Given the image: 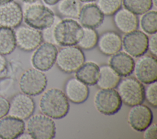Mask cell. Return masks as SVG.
I'll return each mask as SVG.
<instances>
[{"label":"cell","mask_w":157,"mask_h":139,"mask_svg":"<svg viewBox=\"0 0 157 139\" xmlns=\"http://www.w3.org/2000/svg\"><path fill=\"white\" fill-rule=\"evenodd\" d=\"M40 112L53 119L65 117L69 111V102L64 92L51 88L42 92L39 103Z\"/></svg>","instance_id":"1"},{"label":"cell","mask_w":157,"mask_h":139,"mask_svg":"<svg viewBox=\"0 0 157 139\" xmlns=\"http://www.w3.org/2000/svg\"><path fill=\"white\" fill-rule=\"evenodd\" d=\"M53 43L61 47L76 45L83 34V27L72 18L56 21L52 29Z\"/></svg>","instance_id":"2"},{"label":"cell","mask_w":157,"mask_h":139,"mask_svg":"<svg viewBox=\"0 0 157 139\" xmlns=\"http://www.w3.org/2000/svg\"><path fill=\"white\" fill-rule=\"evenodd\" d=\"M26 4L23 10V20L27 26L42 31L53 25L56 16L49 7L37 2Z\"/></svg>","instance_id":"3"},{"label":"cell","mask_w":157,"mask_h":139,"mask_svg":"<svg viewBox=\"0 0 157 139\" xmlns=\"http://www.w3.org/2000/svg\"><path fill=\"white\" fill-rule=\"evenodd\" d=\"M116 88L122 103L129 107L142 103L145 100V87L134 77L121 79Z\"/></svg>","instance_id":"4"},{"label":"cell","mask_w":157,"mask_h":139,"mask_svg":"<svg viewBox=\"0 0 157 139\" xmlns=\"http://www.w3.org/2000/svg\"><path fill=\"white\" fill-rule=\"evenodd\" d=\"M85 61L82 49L75 45L63 47L58 50L55 64L57 67L66 73H74Z\"/></svg>","instance_id":"5"},{"label":"cell","mask_w":157,"mask_h":139,"mask_svg":"<svg viewBox=\"0 0 157 139\" xmlns=\"http://www.w3.org/2000/svg\"><path fill=\"white\" fill-rule=\"evenodd\" d=\"M25 128L33 139H52L56 135L53 119L44 115H32L28 118Z\"/></svg>","instance_id":"6"},{"label":"cell","mask_w":157,"mask_h":139,"mask_svg":"<svg viewBox=\"0 0 157 139\" xmlns=\"http://www.w3.org/2000/svg\"><path fill=\"white\" fill-rule=\"evenodd\" d=\"M47 85L46 75L44 72L36 68H31L23 72L18 82L21 92L30 96H35L42 93Z\"/></svg>","instance_id":"7"},{"label":"cell","mask_w":157,"mask_h":139,"mask_svg":"<svg viewBox=\"0 0 157 139\" xmlns=\"http://www.w3.org/2000/svg\"><path fill=\"white\" fill-rule=\"evenodd\" d=\"M93 103L99 113L110 116L120 110L123 103L116 89H100L94 94Z\"/></svg>","instance_id":"8"},{"label":"cell","mask_w":157,"mask_h":139,"mask_svg":"<svg viewBox=\"0 0 157 139\" xmlns=\"http://www.w3.org/2000/svg\"><path fill=\"white\" fill-rule=\"evenodd\" d=\"M31 56V64L42 72L50 70L55 64L58 49L55 43L42 42L34 50Z\"/></svg>","instance_id":"9"},{"label":"cell","mask_w":157,"mask_h":139,"mask_svg":"<svg viewBox=\"0 0 157 139\" xmlns=\"http://www.w3.org/2000/svg\"><path fill=\"white\" fill-rule=\"evenodd\" d=\"M133 72L136 78L142 84L148 85L157 80L156 58L143 54L134 61Z\"/></svg>","instance_id":"10"},{"label":"cell","mask_w":157,"mask_h":139,"mask_svg":"<svg viewBox=\"0 0 157 139\" xmlns=\"http://www.w3.org/2000/svg\"><path fill=\"white\" fill-rule=\"evenodd\" d=\"M14 31L16 45L24 51H34L43 41L42 31L29 26L20 25Z\"/></svg>","instance_id":"11"},{"label":"cell","mask_w":157,"mask_h":139,"mask_svg":"<svg viewBox=\"0 0 157 139\" xmlns=\"http://www.w3.org/2000/svg\"><path fill=\"white\" fill-rule=\"evenodd\" d=\"M148 39L145 33L136 29L124 34L122 38V48L132 58H138L147 51Z\"/></svg>","instance_id":"12"},{"label":"cell","mask_w":157,"mask_h":139,"mask_svg":"<svg viewBox=\"0 0 157 139\" xmlns=\"http://www.w3.org/2000/svg\"><path fill=\"white\" fill-rule=\"evenodd\" d=\"M35 107L34 100L30 96L19 92L9 101L8 115L22 120L27 119L34 113Z\"/></svg>","instance_id":"13"},{"label":"cell","mask_w":157,"mask_h":139,"mask_svg":"<svg viewBox=\"0 0 157 139\" xmlns=\"http://www.w3.org/2000/svg\"><path fill=\"white\" fill-rule=\"evenodd\" d=\"M153 114L151 110L142 103L131 107L128 114V122L134 130L143 132L152 122Z\"/></svg>","instance_id":"14"},{"label":"cell","mask_w":157,"mask_h":139,"mask_svg":"<svg viewBox=\"0 0 157 139\" xmlns=\"http://www.w3.org/2000/svg\"><path fill=\"white\" fill-rule=\"evenodd\" d=\"M23 21V9L14 1L0 4V26L16 28Z\"/></svg>","instance_id":"15"},{"label":"cell","mask_w":157,"mask_h":139,"mask_svg":"<svg viewBox=\"0 0 157 139\" xmlns=\"http://www.w3.org/2000/svg\"><path fill=\"white\" fill-rule=\"evenodd\" d=\"M63 92L69 101L80 104L87 100L90 90L88 85L75 77L69 78L66 81Z\"/></svg>","instance_id":"16"},{"label":"cell","mask_w":157,"mask_h":139,"mask_svg":"<svg viewBox=\"0 0 157 139\" xmlns=\"http://www.w3.org/2000/svg\"><path fill=\"white\" fill-rule=\"evenodd\" d=\"M77 19L82 27L95 29L102 24L104 15L96 4L88 2L82 6Z\"/></svg>","instance_id":"17"},{"label":"cell","mask_w":157,"mask_h":139,"mask_svg":"<svg viewBox=\"0 0 157 139\" xmlns=\"http://www.w3.org/2000/svg\"><path fill=\"white\" fill-rule=\"evenodd\" d=\"M25 130L23 120L10 115L0 119V138H18Z\"/></svg>","instance_id":"18"},{"label":"cell","mask_w":157,"mask_h":139,"mask_svg":"<svg viewBox=\"0 0 157 139\" xmlns=\"http://www.w3.org/2000/svg\"><path fill=\"white\" fill-rule=\"evenodd\" d=\"M101 53L111 56L122 48V38L115 31H107L98 37L96 45Z\"/></svg>","instance_id":"19"},{"label":"cell","mask_w":157,"mask_h":139,"mask_svg":"<svg viewBox=\"0 0 157 139\" xmlns=\"http://www.w3.org/2000/svg\"><path fill=\"white\" fill-rule=\"evenodd\" d=\"M113 16L115 26L122 33L130 32L138 28L139 19L137 15L124 7H121Z\"/></svg>","instance_id":"20"},{"label":"cell","mask_w":157,"mask_h":139,"mask_svg":"<svg viewBox=\"0 0 157 139\" xmlns=\"http://www.w3.org/2000/svg\"><path fill=\"white\" fill-rule=\"evenodd\" d=\"M109 64L121 77H126L132 73L134 60L124 51H120L110 56Z\"/></svg>","instance_id":"21"},{"label":"cell","mask_w":157,"mask_h":139,"mask_svg":"<svg viewBox=\"0 0 157 139\" xmlns=\"http://www.w3.org/2000/svg\"><path fill=\"white\" fill-rule=\"evenodd\" d=\"M121 77L109 64L99 66V75L96 85L99 89H115Z\"/></svg>","instance_id":"22"},{"label":"cell","mask_w":157,"mask_h":139,"mask_svg":"<svg viewBox=\"0 0 157 139\" xmlns=\"http://www.w3.org/2000/svg\"><path fill=\"white\" fill-rule=\"evenodd\" d=\"M75 77L88 86L96 84L99 75V66L92 61L85 62L74 72Z\"/></svg>","instance_id":"23"},{"label":"cell","mask_w":157,"mask_h":139,"mask_svg":"<svg viewBox=\"0 0 157 139\" xmlns=\"http://www.w3.org/2000/svg\"><path fill=\"white\" fill-rule=\"evenodd\" d=\"M17 47L15 31L12 28L0 26V54L12 53Z\"/></svg>","instance_id":"24"},{"label":"cell","mask_w":157,"mask_h":139,"mask_svg":"<svg viewBox=\"0 0 157 139\" xmlns=\"http://www.w3.org/2000/svg\"><path fill=\"white\" fill-rule=\"evenodd\" d=\"M58 13L65 18H78L82 4L79 0H59L56 3Z\"/></svg>","instance_id":"25"},{"label":"cell","mask_w":157,"mask_h":139,"mask_svg":"<svg viewBox=\"0 0 157 139\" xmlns=\"http://www.w3.org/2000/svg\"><path fill=\"white\" fill-rule=\"evenodd\" d=\"M139 24L142 32L146 34H153L157 32V12L150 10L141 15Z\"/></svg>","instance_id":"26"},{"label":"cell","mask_w":157,"mask_h":139,"mask_svg":"<svg viewBox=\"0 0 157 139\" xmlns=\"http://www.w3.org/2000/svg\"><path fill=\"white\" fill-rule=\"evenodd\" d=\"M98 37V34L95 29L83 27L82 36L76 45L82 50H91L97 45Z\"/></svg>","instance_id":"27"},{"label":"cell","mask_w":157,"mask_h":139,"mask_svg":"<svg viewBox=\"0 0 157 139\" xmlns=\"http://www.w3.org/2000/svg\"><path fill=\"white\" fill-rule=\"evenodd\" d=\"M122 5L137 15H142L153 7L151 0H122Z\"/></svg>","instance_id":"28"},{"label":"cell","mask_w":157,"mask_h":139,"mask_svg":"<svg viewBox=\"0 0 157 139\" xmlns=\"http://www.w3.org/2000/svg\"><path fill=\"white\" fill-rule=\"evenodd\" d=\"M96 5L104 15L112 16L122 6V0H96Z\"/></svg>","instance_id":"29"},{"label":"cell","mask_w":157,"mask_h":139,"mask_svg":"<svg viewBox=\"0 0 157 139\" xmlns=\"http://www.w3.org/2000/svg\"><path fill=\"white\" fill-rule=\"evenodd\" d=\"M145 88V99L153 108L157 107V83L156 81L147 85Z\"/></svg>","instance_id":"30"},{"label":"cell","mask_w":157,"mask_h":139,"mask_svg":"<svg viewBox=\"0 0 157 139\" xmlns=\"http://www.w3.org/2000/svg\"><path fill=\"white\" fill-rule=\"evenodd\" d=\"M13 84V78L9 77H3L0 79V96L6 97L9 92Z\"/></svg>","instance_id":"31"},{"label":"cell","mask_w":157,"mask_h":139,"mask_svg":"<svg viewBox=\"0 0 157 139\" xmlns=\"http://www.w3.org/2000/svg\"><path fill=\"white\" fill-rule=\"evenodd\" d=\"M147 50L151 54L156 58L157 56V35L156 33L151 34L148 39Z\"/></svg>","instance_id":"32"},{"label":"cell","mask_w":157,"mask_h":139,"mask_svg":"<svg viewBox=\"0 0 157 139\" xmlns=\"http://www.w3.org/2000/svg\"><path fill=\"white\" fill-rule=\"evenodd\" d=\"M143 138L145 139H156L157 136V125L153 122L143 131Z\"/></svg>","instance_id":"33"},{"label":"cell","mask_w":157,"mask_h":139,"mask_svg":"<svg viewBox=\"0 0 157 139\" xmlns=\"http://www.w3.org/2000/svg\"><path fill=\"white\" fill-rule=\"evenodd\" d=\"M9 101L4 97L0 96V119L8 115Z\"/></svg>","instance_id":"34"},{"label":"cell","mask_w":157,"mask_h":139,"mask_svg":"<svg viewBox=\"0 0 157 139\" xmlns=\"http://www.w3.org/2000/svg\"><path fill=\"white\" fill-rule=\"evenodd\" d=\"M7 71V61L4 55L0 54V75Z\"/></svg>","instance_id":"35"},{"label":"cell","mask_w":157,"mask_h":139,"mask_svg":"<svg viewBox=\"0 0 157 139\" xmlns=\"http://www.w3.org/2000/svg\"><path fill=\"white\" fill-rule=\"evenodd\" d=\"M42 1L45 4L48 6H54V5H56V3L59 0H42Z\"/></svg>","instance_id":"36"},{"label":"cell","mask_w":157,"mask_h":139,"mask_svg":"<svg viewBox=\"0 0 157 139\" xmlns=\"http://www.w3.org/2000/svg\"><path fill=\"white\" fill-rule=\"evenodd\" d=\"M19 138H32L31 135L27 133H25L24 132L18 137Z\"/></svg>","instance_id":"37"},{"label":"cell","mask_w":157,"mask_h":139,"mask_svg":"<svg viewBox=\"0 0 157 139\" xmlns=\"http://www.w3.org/2000/svg\"><path fill=\"white\" fill-rule=\"evenodd\" d=\"M20 1L25 4H31V3L37 2L38 0H20Z\"/></svg>","instance_id":"38"},{"label":"cell","mask_w":157,"mask_h":139,"mask_svg":"<svg viewBox=\"0 0 157 139\" xmlns=\"http://www.w3.org/2000/svg\"><path fill=\"white\" fill-rule=\"evenodd\" d=\"M13 0H0V4H6L7 2H9L10 1H12Z\"/></svg>","instance_id":"39"},{"label":"cell","mask_w":157,"mask_h":139,"mask_svg":"<svg viewBox=\"0 0 157 139\" xmlns=\"http://www.w3.org/2000/svg\"><path fill=\"white\" fill-rule=\"evenodd\" d=\"M80 2H86V3H88V2H92L93 1H95L96 0H79Z\"/></svg>","instance_id":"40"},{"label":"cell","mask_w":157,"mask_h":139,"mask_svg":"<svg viewBox=\"0 0 157 139\" xmlns=\"http://www.w3.org/2000/svg\"><path fill=\"white\" fill-rule=\"evenodd\" d=\"M153 6H155V7H157V0H151Z\"/></svg>","instance_id":"41"}]
</instances>
